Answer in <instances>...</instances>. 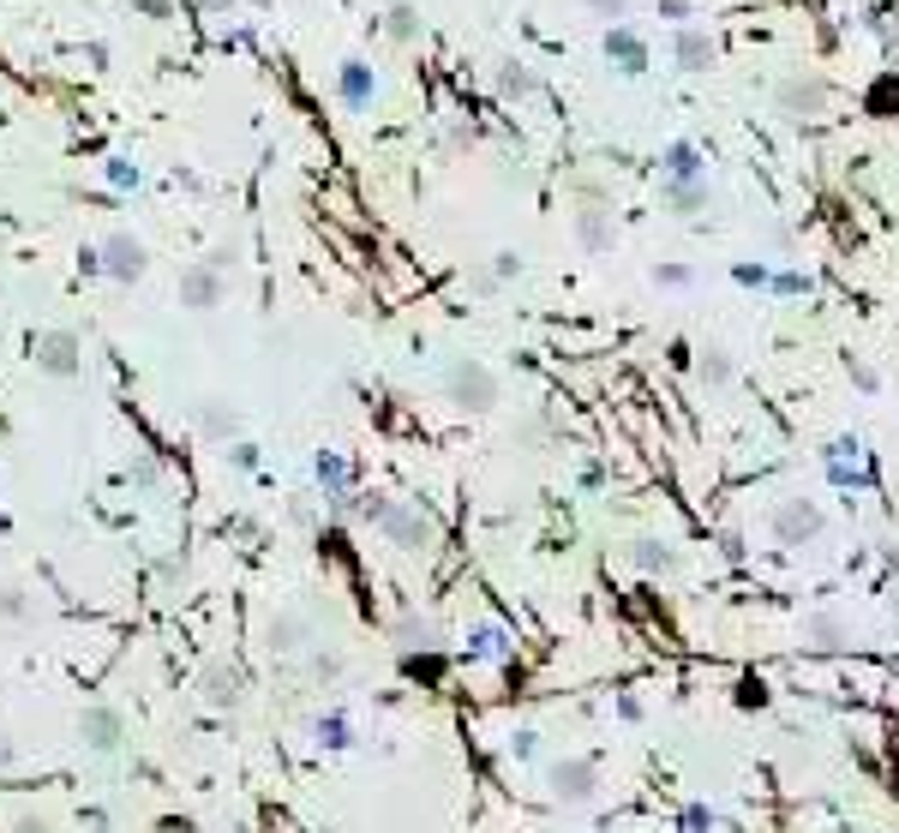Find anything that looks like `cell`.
<instances>
[{
  "label": "cell",
  "instance_id": "cell-29",
  "mask_svg": "<svg viewBox=\"0 0 899 833\" xmlns=\"http://www.w3.org/2000/svg\"><path fill=\"white\" fill-rule=\"evenodd\" d=\"M846 378H851V384H858V390H864V396H876V390H881V372H876V366H869V360H858V354H851V360H846Z\"/></svg>",
  "mask_w": 899,
  "mask_h": 833
},
{
  "label": "cell",
  "instance_id": "cell-2",
  "mask_svg": "<svg viewBox=\"0 0 899 833\" xmlns=\"http://www.w3.org/2000/svg\"><path fill=\"white\" fill-rule=\"evenodd\" d=\"M828 102H834V84L821 79L816 67H791L786 79L774 84V114L786 126H816L821 114H828Z\"/></svg>",
  "mask_w": 899,
  "mask_h": 833
},
{
  "label": "cell",
  "instance_id": "cell-8",
  "mask_svg": "<svg viewBox=\"0 0 899 833\" xmlns=\"http://www.w3.org/2000/svg\"><path fill=\"white\" fill-rule=\"evenodd\" d=\"M576 241L582 252H612L617 246V211H612V199H582V211H576Z\"/></svg>",
  "mask_w": 899,
  "mask_h": 833
},
{
  "label": "cell",
  "instance_id": "cell-3",
  "mask_svg": "<svg viewBox=\"0 0 899 833\" xmlns=\"http://www.w3.org/2000/svg\"><path fill=\"white\" fill-rule=\"evenodd\" d=\"M445 402L462 414H492L498 402H504V378L486 360H474V354H462V360L445 366Z\"/></svg>",
  "mask_w": 899,
  "mask_h": 833
},
{
  "label": "cell",
  "instance_id": "cell-9",
  "mask_svg": "<svg viewBox=\"0 0 899 833\" xmlns=\"http://www.w3.org/2000/svg\"><path fill=\"white\" fill-rule=\"evenodd\" d=\"M79 738H84V750H96V755H114L121 750V738H126V720H121V708H109V702H91L79 713Z\"/></svg>",
  "mask_w": 899,
  "mask_h": 833
},
{
  "label": "cell",
  "instance_id": "cell-37",
  "mask_svg": "<svg viewBox=\"0 0 899 833\" xmlns=\"http://www.w3.org/2000/svg\"><path fill=\"white\" fill-rule=\"evenodd\" d=\"M660 19H677V24H689V19H696V7H689V0H660Z\"/></svg>",
  "mask_w": 899,
  "mask_h": 833
},
{
  "label": "cell",
  "instance_id": "cell-32",
  "mask_svg": "<svg viewBox=\"0 0 899 833\" xmlns=\"http://www.w3.org/2000/svg\"><path fill=\"white\" fill-rule=\"evenodd\" d=\"M768 288H774V294H809V276H804V271H774Z\"/></svg>",
  "mask_w": 899,
  "mask_h": 833
},
{
  "label": "cell",
  "instance_id": "cell-33",
  "mask_svg": "<svg viewBox=\"0 0 899 833\" xmlns=\"http://www.w3.org/2000/svg\"><path fill=\"white\" fill-rule=\"evenodd\" d=\"M228 468H234V474H253V468H258V450H253V444H234V450H228Z\"/></svg>",
  "mask_w": 899,
  "mask_h": 833
},
{
  "label": "cell",
  "instance_id": "cell-21",
  "mask_svg": "<svg viewBox=\"0 0 899 833\" xmlns=\"http://www.w3.org/2000/svg\"><path fill=\"white\" fill-rule=\"evenodd\" d=\"M390 642L402 648V653H432V648H438V630H432V618L402 612V618L390 623Z\"/></svg>",
  "mask_w": 899,
  "mask_h": 833
},
{
  "label": "cell",
  "instance_id": "cell-40",
  "mask_svg": "<svg viewBox=\"0 0 899 833\" xmlns=\"http://www.w3.org/2000/svg\"><path fill=\"white\" fill-rule=\"evenodd\" d=\"M144 7H151V12H162V0H144Z\"/></svg>",
  "mask_w": 899,
  "mask_h": 833
},
{
  "label": "cell",
  "instance_id": "cell-10",
  "mask_svg": "<svg viewBox=\"0 0 899 833\" xmlns=\"http://www.w3.org/2000/svg\"><path fill=\"white\" fill-rule=\"evenodd\" d=\"M102 271H109L114 282H139L144 271H151V252H144V241L139 234H109V241H102Z\"/></svg>",
  "mask_w": 899,
  "mask_h": 833
},
{
  "label": "cell",
  "instance_id": "cell-14",
  "mask_svg": "<svg viewBox=\"0 0 899 833\" xmlns=\"http://www.w3.org/2000/svg\"><path fill=\"white\" fill-rule=\"evenodd\" d=\"M714 54H719V42H714V31H702V24H684V31L672 37L677 72H707V67H714Z\"/></svg>",
  "mask_w": 899,
  "mask_h": 833
},
{
  "label": "cell",
  "instance_id": "cell-36",
  "mask_svg": "<svg viewBox=\"0 0 899 833\" xmlns=\"http://www.w3.org/2000/svg\"><path fill=\"white\" fill-rule=\"evenodd\" d=\"M174 576H186V552H168V558H156V582H174Z\"/></svg>",
  "mask_w": 899,
  "mask_h": 833
},
{
  "label": "cell",
  "instance_id": "cell-27",
  "mask_svg": "<svg viewBox=\"0 0 899 833\" xmlns=\"http://www.w3.org/2000/svg\"><path fill=\"white\" fill-rule=\"evenodd\" d=\"M385 31H390L396 42H415V37H420V12L408 7V0H396V7L385 12Z\"/></svg>",
  "mask_w": 899,
  "mask_h": 833
},
{
  "label": "cell",
  "instance_id": "cell-26",
  "mask_svg": "<svg viewBox=\"0 0 899 833\" xmlns=\"http://www.w3.org/2000/svg\"><path fill=\"white\" fill-rule=\"evenodd\" d=\"M37 618V593L31 588H0V623H31Z\"/></svg>",
  "mask_w": 899,
  "mask_h": 833
},
{
  "label": "cell",
  "instance_id": "cell-7",
  "mask_svg": "<svg viewBox=\"0 0 899 833\" xmlns=\"http://www.w3.org/2000/svg\"><path fill=\"white\" fill-rule=\"evenodd\" d=\"M198 702L211 713H234L246 702V672L234 660H204L198 666Z\"/></svg>",
  "mask_w": 899,
  "mask_h": 833
},
{
  "label": "cell",
  "instance_id": "cell-25",
  "mask_svg": "<svg viewBox=\"0 0 899 833\" xmlns=\"http://www.w3.org/2000/svg\"><path fill=\"white\" fill-rule=\"evenodd\" d=\"M510 653V636L498 630V623H480L474 636H468V660H486V666H498Z\"/></svg>",
  "mask_w": 899,
  "mask_h": 833
},
{
  "label": "cell",
  "instance_id": "cell-1",
  "mask_svg": "<svg viewBox=\"0 0 899 833\" xmlns=\"http://www.w3.org/2000/svg\"><path fill=\"white\" fill-rule=\"evenodd\" d=\"M360 516L372 522L378 534H385L390 546H402V552H432L438 546V528H432V516L420 510V504H408V498H390V492H372L360 504Z\"/></svg>",
  "mask_w": 899,
  "mask_h": 833
},
{
  "label": "cell",
  "instance_id": "cell-30",
  "mask_svg": "<svg viewBox=\"0 0 899 833\" xmlns=\"http://www.w3.org/2000/svg\"><path fill=\"white\" fill-rule=\"evenodd\" d=\"M582 7H588V12H600V19H612V24H624L636 0H582Z\"/></svg>",
  "mask_w": 899,
  "mask_h": 833
},
{
  "label": "cell",
  "instance_id": "cell-23",
  "mask_svg": "<svg viewBox=\"0 0 899 833\" xmlns=\"http://www.w3.org/2000/svg\"><path fill=\"white\" fill-rule=\"evenodd\" d=\"M270 648L276 653H306L313 648V623H306L300 612H276L270 618Z\"/></svg>",
  "mask_w": 899,
  "mask_h": 833
},
{
  "label": "cell",
  "instance_id": "cell-38",
  "mask_svg": "<svg viewBox=\"0 0 899 833\" xmlns=\"http://www.w3.org/2000/svg\"><path fill=\"white\" fill-rule=\"evenodd\" d=\"M12 768H19V743H12V732L0 725V773H12Z\"/></svg>",
  "mask_w": 899,
  "mask_h": 833
},
{
  "label": "cell",
  "instance_id": "cell-13",
  "mask_svg": "<svg viewBox=\"0 0 899 833\" xmlns=\"http://www.w3.org/2000/svg\"><path fill=\"white\" fill-rule=\"evenodd\" d=\"M193 426L211 444H228V438H241V408H234L228 396H204L198 408H193Z\"/></svg>",
  "mask_w": 899,
  "mask_h": 833
},
{
  "label": "cell",
  "instance_id": "cell-11",
  "mask_svg": "<svg viewBox=\"0 0 899 833\" xmlns=\"http://www.w3.org/2000/svg\"><path fill=\"white\" fill-rule=\"evenodd\" d=\"M79 336L72 331H42L37 336V372L42 378H79Z\"/></svg>",
  "mask_w": 899,
  "mask_h": 833
},
{
  "label": "cell",
  "instance_id": "cell-31",
  "mask_svg": "<svg viewBox=\"0 0 899 833\" xmlns=\"http://www.w3.org/2000/svg\"><path fill=\"white\" fill-rule=\"evenodd\" d=\"M714 822H719V815L707 810V803H689V810H684V833H714Z\"/></svg>",
  "mask_w": 899,
  "mask_h": 833
},
{
  "label": "cell",
  "instance_id": "cell-28",
  "mask_svg": "<svg viewBox=\"0 0 899 833\" xmlns=\"http://www.w3.org/2000/svg\"><path fill=\"white\" fill-rule=\"evenodd\" d=\"M318 743H330V750H343V743H354V720L348 713H318Z\"/></svg>",
  "mask_w": 899,
  "mask_h": 833
},
{
  "label": "cell",
  "instance_id": "cell-17",
  "mask_svg": "<svg viewBox=\"0 0 899 833\" xmlns=\"http://www.w3.org/2000/svg\"><path fill=\"white\" fill-rule=\"evenodd\" d=\"M318 486H324V498H330L336 510H348V504H354V468L336 450L318 456Z\"/></svg>",
  "mask_w": 899,
  "mask_h": 833
},
{
  "label": "cell",
  "instance_id": "cell-22",
  "mask_svg": "<svg viewBox=\"0 0 899 833\" xmlns=\"http://www.w3.org/2000/svg\"><path fill=\"white\" fill-rule=\"evenodd\" d=\"M696 378L707 390H726V384H738V360H732L719 342H707V348H696Z\"/></svg>",
  "mask_w": 899,
  "mask_h": 833
},
{
  "label": "cell",
  "instance_id": "cell-16",
  "mask_svg": "<svg viewBox=\"0 0 899 833\" xmlns=\"http://www.w3.org/2000/svg\"><path fill=\"white\" fill-rule=\"evenodd\" d=\"M630 570H636V576H677V563H684V558H677V546H666V540H630Z\"/></svg>",
  "mask_w": 899,
  "mask_h": 833
},
{
  "label": "cell",
  "instance_id": "cell-39",
  "mask_svg": "<svg viewBox=\"0 0 899 833\" xmlns=\"http://www.w3.org/2000/svg\"><path fill=\"white\" fill-rule=\"evenodd\" d=\"M12 833H49V822H42V815H19V822H12Z\"/></svg>",
  "mask_w": 899,
  "mask_h": 833
},
{
  "label": "cell",
  "instance_id": "cell-5",
  "mask_svg": "<svg viewBox=\"0 0 899 833\" xmlns=\"http://www.w3.org/2000/svg\"><path fill=\"white\" fill-rule=\"evenodd\" d=\"M546 798L564 803V810H588L600 798V768L594 755H564V762L546 768Z\"/></svg>",
  "mask_w": 899,
  "mask_h": 833
},
{
  "label": "cell",
  "instance_id": "cell-15",
  "mask_svg": "<svg viewBox=\"0 0 899 833\" xmlns=\"http://www.w3.org/2000/svg\"><path fill=\"white\" fill-rule=\"evenodd\" d=\"M492 96L498 102H528L540 96V72L528 61H492Z\"/></svg>",
  "mask_w": 899,
  "mask_h": 833
},
{
  "label": "cell",
  "instance_id": "cell-12",
  "mask_svg": "<svg viewBox=\"0 0 899 833\" xmlns=\"http://www.w3.org/2000/svg\"><path fill=\"white\" fill-rule=\"evenodd\" d=\"M660 204H666L672 216H702V211H714V186L707 181H672V174H660Z\"/></svg>",
  "mask_w": 899,
  "mask_h": 833
},
{
  "label": "cell",
  "instance_id": "cell-35",
  "mask_svg": "<svg viewBox=\"0 0 899 833\" xmlns=\"http://www.w3.org/2000/svg\"><path fill=\"white\" fill-rule=\"evenodd\" d=\"M738 282H744V288H768L774 271H768V264H738Z\"/></svg>",
  "mask_w": 899,
  "mask_h": 833
},
{
  "label": "cell",
  "instance_id": "cell-19",
  "mask_svg": "<svg viewBox=\"0 0 899 833\" xmlns=\"http://www.w3.org/2000/svg\"><path fill=\"white\" fill-rule=\"evenodd\" d=\"M846 642H851V623L839 618V612H809L804 618V648L834 653V648H846Z\"/></svg>",
  "mask_w": 899,
  "mask_h": 833
},
{
  "label": "cell",
  "instance_id": "cell-6",
  "mask_svg": "<svg viewBox=\"0 0 899 833\" xmlns=\"http://www.w3.org/2000/svg\"><path fill=\"white\" fill-rule=\"evenodd\" d=\"M223 294H228V258H223V252H216V258L186 264L181 282H174V301H181L186 312H216V306H223Z\"/></svg>",
  "mask_w": 899,
  "mask_h": 833
},
{
  "label": "cell",
  "instance_id": "cell-18",
  "mask_svg": "<svg viewBox=\"0 0 899 833\" xmlns=\"http://www.w3.org/2000/svg\"><path fill=\"white\" fill-rule=\"evenodd\" d=\"M606 61H617V72H642L647 67V42L636 37V24H612L606 31Z\"/></svg>",
  "mask_w": 899,
  "mask_h": 833
},
{
  "label": "cell",
  "instance_id": "cell-24",
  "mask_svg": "<svg viewBox=\"0 0 899 833\" xmlns=\"http://www.w3.org/2000/svg\"><path fill=\"white\" fill-rule=\"evenodd\" d=\"M660 174H672V181H707V169H702V151L689 139H677L666 144V156H660Z\"/></svg>",
  "mask_w": 899,
  "mask_h": 833
},
{
  "label": "cell",
  "instance_id": "cell-34",
  "mask_svg": "<svg viewBox=\"0 0 899 833\" xmlns=\"http://www.w3.org/2000/svg\"><path fill=\"white\" fill-rule=\"evenodd\" d=\"M654 282H660V288H689V271H684V264H660Z\"/></svg>",
  "mask_w": 899,
  "mask_h": 833
},
{
  "label": "cell",
  "instance_id": "cell-4",
  "mask_svg": "<svg viewBox=\"0 0 899 833\" xmlns=\"http://www.w3.org/2000/svg\"><path fill=\"white\" fill-rule=\"evenodd\" d=\"M768 534H774V546L798 552V546H809V540L828 534V510H821L816 498H779L768 510Z\"/></svg>",
  "mask_w": 899,
  "mask_h": 833
},
{
  "label": "cell",
  "instance_id": "cell-41",
  "mask_svg": "<svg viewBox=\"0 0 899 833\" xmlns=\"http://www.w3.org/2000/svg\"><path fill=\"white\" fill-rule=\"evenodd\" d=\"M211 7H228V0H211Z\"/></svg>",
  "mask_w": 899,
  "mask_h": 833
},
{
  "label": "cell",
  "instance_id": "cell-20",
  "mask_svg": "<svg viewBox=\"0 0 899 833\" xmlns=\"http://www.w3.org/2000/svg\"><path fill=\"white\" fill-rule=\"evenodd\" d=\"M336 91H343L348 109H372V96H378L372 67H366V61H343V72H336Z\"/></svg>",
  "mask_w": 899,
  "mask_h": 833
}]
</instances>
